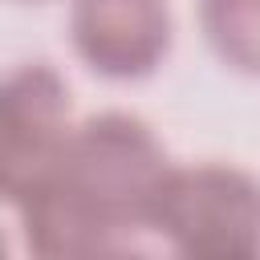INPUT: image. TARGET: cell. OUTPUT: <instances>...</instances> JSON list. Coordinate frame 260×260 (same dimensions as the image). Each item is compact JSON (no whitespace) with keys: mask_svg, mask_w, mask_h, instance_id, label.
Here are the masks:
<instances>
[{"mask_svg":"<svg viewBox=\"0 0 260 260\" xmlns=\"http://www.w3.org/2000/svg\"><path fill=\"white\" fill-rule=\"evenodd\" d=\"M171 158L158 134L126 110L89 114L73 126L53 175L37 183L12 211L37 256H110L130 252L150 232Z\"/></svg>","mask_w":260,"mask_h":260,"instance_id":"obj_1","label":"cell"},{"mask_svg":"<svg viewBox=\"0 0 260 260\" xmlns=\"http://www.w3.org/2000/svg\"><path fill=\"white\" fill-rule=\"evenodd\" d=\"M150 232L191 260H256L260 256V179L232 162L171 167Z\"/></svg>","mask_w":260,"mask_h":260,"instance_id":"obj_2","label":"cell"},{"mask_svg":"<svg viewBox=\"0 0 260 260\" xmlns=\"http://www.w3.org/2000/svg\"><path fill=\"white\" fill-rule=\"evenodd\" d=\"M69 85L49 61H28L0 89V191L16 207L53 175L69 146Z\"/></svg>","mask_w":260,"mask_h":260,"instance_id":"obj_3","label":"cell"},{"mask_svg":"<svg viewBox=\"0 0 260 260\" xmlns=\"http://www.w3.org/2000/svg\"><path fill=\"white\" fill-rule=\"evenodd\" d=\"M69 41L89 73L142 81L171 53V12L162 0H73Z\"/></svg>","mask_w":260,"mask_h":260,"instance_id":"obj_4","label":"cell"},{"mask_svg":"<svg viewBox=\"0 0 260 260\" xmlns=\"http://www.w3.org/2000/svg\"><path fill=\"white\" fill-rule=\"evenodd\" d=\"M199 28L228 69L260 77V0H199Z\"/></svg>","mask_w":260,"mask_h":260,"instance_id":"obj_5","label":"cell"},{"mask_svg":"<svg viewBox=\"0 0 260 260\" xmlns=\"http://www.w3.org/2000/svg\"><path fill=\"white\" fill-rule=\"evenodd\" d=\"M24 4H45V0H24Z\"/></svg>","mask_w":260,"mask_h":260,"instance_id":"obj_6","label":"cell"}]
</instances>
